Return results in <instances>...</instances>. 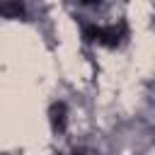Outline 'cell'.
I'll return each mask as SVG.
<instances>
[{
	"mask_svg": "<svg viewBox=\"0 0 155 155\" xmlns=\"http://www.w3.org/2000/svg\"><path fill=\"white\" fill-rule=\"evenodd\" d=\"M85 39L87 41H97L102 46H119L124 39H126V24L119 22V24H109V27H85Z\"/></svg>",
	"mask_w": 155,
	"mask_h": 155,
	"instance_id": "1",
	"label": "cell"
},
{
	"mask_svg": "<svg viewBox=\"0 0 155 155\" xmlns=\"http://www.w3.org/2000/svg\"><path fill=\"white\" fill-rule=\"evenodd\" d=\"M48 119H51V128H53V131H63V128H65V104H63V102L51 104Z\"/></svg>",
	"mask_w": 155,
	"mask_h": 155,
	"instance_id": "2",
	"label": "cell"
},
{
	"mask_svg": "<svg viewBox=\"0 0 155 155\" xmlns=\"http://www.w3.org/2000/svg\"><path fill=\"white\" fill-rule=\"evenodd\" d=\"M80 2H85V5H90V2H94V0H80Z\"/></svg>",
	"mask_w": 155,
	"mask_h": 155,
	"instance_id": "4",
	"label": "cell"
},
{
	"mask_svg": "<svg viewBox=\"0 0 155 155\" xmlns=\"http://www.w3.org/2000/svg\"><path fill=\"white\" fill-rule=\"evenodd\" d=\"M73 155H87V153H85V150H75Z\"/></svg>",
	"mask_w": 155,
	"mask_h": 155,
	"instance_id": "3",
	"label": "cell"
}]
</instances>
